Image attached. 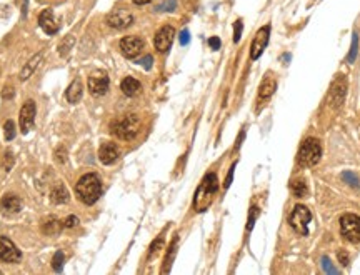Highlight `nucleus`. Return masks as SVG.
<instances>
[{"mask_svg": "<svg viewBox=\"0 0 360 275\" xmlns=\"http://www.w3.org/2000/svg\"><path fill=\"white\" fill-rule=\"evenodd\" d=\"M75 194L80 202L85 205H94L102 195V182L95 173H85L78 178L75 185Z\"/></svg>", "mask_w": 360, "mask_h": 275, "instance_id": "obj_1", "label": "nucleus"}, {"mask_svg": "<svg viewBox=\"0 0 360 275\" xmlns=\"http://www.w3.org/2000/svg\"><path fill=\"white\" fill-rule=\"evenodd\" d=\"M218 190V178L215 173H207L204 177V180L200 182L199 189L195 192V199H194V207L197 212H204L209 208V205L212 204V200L215 197Z\"/></svg>", "mask_w": 360, "mask_h": 275, "instance_id": "obj_2", "label": "nucleus"}, {"mask_svg": "<svg viewBox=\"0 0 360 275\" xmlns=\"http://www.w3.org/2000/svg\"><path fill=\"white\" fill-rule=\"evenodd\" d=\"M320 157H322V147H320V142L317 138H307V140L302 143L300 150H298L297 155V162L300 167H312V165L319 164Z\"/></svg>", "mask_w": 360, "mask_h": 275, "instance_id": "obj_3", "label": "nucleus"}, {"mask_svg": "<svg viewBox=\"0 0 360 275\" xmlns=\"http://www.w3.org/2000/svg\"><path fill=\"white\" fill-rule=\"evenodd\" d=\"M140 120L137 115H125L124 119L112 124V134L120 140H132L139 134Z\"/></svg>", "mask_w": 360, "mask_h": 275, "instance_id": "obj_4", "label": "nucleus"}, {"mask_svg": "<svg viewBox=\"0 0 360 275\" xmlns=\"http://www.w3.org/2000/svg\"><path fill=\"white\" fill-rule=\"evenodd\" d=\"M340 234L352 243L360 242V217L355 213H345L340 219Z\"/></svg>", "mask_w": 360, "mask_h": 275, "instance_id": "obj_5", "label": "nucleus"}, {"mask_svg": "<svg viewBox=\"0 0 360 275\" xmlns=\"http://www.w3.org/2000/svg\"><path fill=\"white\" fill-rule=\"evenodd\" d=\"M310 220H312V213L305 205H295L290 213V217H288V224H290L292 229H295L300 235L309 234Z\"/></svg>", "mask_w": 360, "mask_h": 275, "instance_id": "obj_6", "label": "nucleus"}, {"mask_svg": "<svg viewBox=\"0 0 360 275\" xmlns=\"http://www.w3.org/2000/svg\"><path fill=\"white\" fill-rule=\"evenodd\" d=\"M269 38H270V25H263V27L257 30L255 37L252 40V45H250V59L257 60L263 54L265 47L269 45Z\"/></svg>", "mask_w": 360, "mask_h": 275, "instance_id": "obj_7", "label": "nucleus"}, {"mask_svg": "<svg viewBox=\"0 0 360 275\" xmlns=\"http://www.w3.org/2000/svg\"><path fill=\"white\" fill-rule=\"evenodd\" d=\"M107 24L112 29L124 30L134 24V15L129 10H125V8H117V10H112L107 15Z\"/></svg>", "mask_w": 360, "mask_h": 275, "instance_id": "obj_8", "label": "nucleus"}, {"mask_svg": "<svg viewBox=\"0 0 360 275\" xmlns=\"http://www.w3.org/2000/svg\"><path fill=\"white\" fill-rule=\"evenodd\" d=\"M144 45H145V42H144L140 37L129 35L120 40V52H122V55L127 57V59H135V57L144 50Z\"/></svg>", "mask_w": 360, "mask_h": 275, "instance_id": "obj_9", "label": "nucleus"}, {"mask_svg": "<svg viewBox=\"0 0 360 275\" xmlns=\"http://www.w3.org/2000/svg\"><path fill=\"white\" fill-rule=\"evenodd\" d=\"M22 254L15 247V243L7 237H0V260L7 264H17L20 262Z\"/></svg>", "mask_w": 360, "mask_h": 275, "instance_id": "obj_10", "label": "nucleus"}, {"mask_svg": "<svg viewBox=\"0 0 360 275\" xmlns=\"http://www.w3.org/2000/svg\"><path fill=\"white\" fill-rule=\"evenodd\" d=\"M174 37H175V29L172 25H164L162 29H159L155 37H153V45H155V49L159 52H167L172 47Z\"/></svg>", "mask_w": 360, "mask_h": 275, "instance_id": "obj_11", "label": "nucleus"}, {"mask_svg": "<svg viewBox=\"0 0 360 275\" xmlns=\"http://www.w3.org/2000/svg\"><path fill=\"white\" fill-rule=\"evenodd\" d=\"M108 77L104 72H95L89 77V90L94 97H102L108 92Z\"/></svg>", "mask_w": 360, "mask_h": 275, "instance_id": "obj_12", "label": "nucleus"}, {"mask_svg": "<svg viewBox=\"0 0 360 275\" xmlns=\"http://www.w3.org/2000/svg\"><path fill=\"white\" fill-rule=\"evenodd\" d=\"M35 122V102L27 100L20 108V130L22 134H29Z\"/></svg>", "mask_w": 360, "mask_h": 275, "instance_id": "obj_13", "label": "nucleus"}, {"mask_svg": "<svg viewBox=\"0 0 360 275\" xmlns=\"http://www.w3.org/2000/svg\"><path fill=\"white\" fill-rule=\"evenodd\" d=\"M38 25H40V29L47 34V35H55L60 29L59 19H57L54 10H50V8L42 10L40 17H38Z\"/></svg>", "mask_w": 360, "mask_h": 275, "instance_id": "obj_14", "label": "nucleus"}, {"mask_svg": "<svg viewBox=\"0 0 360 275\" xmlns=\"http://www.w3.org/2000/svg\"><path fill=\"white\" fill-rule=\"evenodd\" d=\"M118 155H120V152H118V148H117L115 143H112V142H105L99 148V160L104 165L115 164L117 159H118Z\"/></svg>", "mask_w": 360, "mask_h": 275, "instance_id": "obj_15", "label": "nucleus"}, {"mask_svg": "<svg viewBox=\"0 0 360 275\" xmlns=\"http://www.w3.org/2000/svg\"><path fill=\"white\" fill-rule=\"evenodd\" d=\"M22 208V200L14 194H5L0 200V210L3 213H19Z\"/></svg>", "mask_w": 360, "mask_h": 275, "instance_id": "obj_16", "label": "nucleus"}, {"mask_svg": "<svg viewBox=\"0 0 360 275\" xmlns=\"http://www.w3.org/2000/svg\"><path fill=\"white\" fill-rule=\"evenodd\" d=\"M275 89H277V82L275 78L270 75H267L263 78V82L260 84V89H258V102H263V100H269L272 95H274Z\"/></svg>", "mask_w": 360, "mask_h": 275, "instance_id": "obj_17", "label": "nucleus"}, {"mask_svg": "<svg viewBox=\"0 0 360 275\" xmlns=\"http://www.w3.org/2000/svg\"><path fill=\"white\" fill-rule=\"evenodd\" d=\"M345 90H347V85H345L344 78H340L339 82H335V85L332 87V92H330V100H332L333 107H340L342 103H344Z\"/></svg>", "mask_w": 360, "mask_h": 275, "instance_id": "obj_18", "label": "nucleus"}, {"mask_svg": "<svg viewBox=\"0 0 360 275\" xmlns=\"http://www.w3.org/2000/svg\"><path fill=\"white\" fill-rule=\"evenodd\" d=\"M82 95H83V85L77 78V80H73L72 84L67 87V90H65V99H67L69 103H77L78 100L82 99Z\"/></svg>", "mask_w": 360, "mask_h": 275, "instance_id": "obj_19", "label": "nucleus"}, {"mask_svg": "<svg viewBox=\"0 0 360 275\" xmlns=\"http://www.w3.org/2000/svg\"><path fill=\"white\" fill-rule=\"evenodd\" d=\"M120 89L127 95V97H134V95H137L139 92H140L142 85H140V82L137 80V78L125 77L124 80H122V84H120Z\"/></svg>", "mask_w": 360, "mask_h": 275, "instance_id": "obj_20", "label": "nucleus"}, {"mask_svg": "<svg viewBox=\"0 0 360 275\" xmlns=\"http://www.w3.org/2000/svg\"><path fill=\"white\" fill-rule=\"evenodd\" d=\"M69 199H70L69 190L65 189L62 183H57V185H55L54 189H52V192H50V200H52V202H54V204H57V205L67 204V202H69Z\"/></svg>", "mask_w": 360, "mask_h": 275, "instance_id": "obj_21", "label": "nucleus"}, {"mask_svg": "<svg viewBox=\"0 0 360 275\" xmlns=\"http://www.w3.org/2000/svg\"><path fill=\"white\" fill-rule=\"evenodd\" d=\"M40 62H42V54L34 55L32 59H30L29 62L24 65V69H22V72H20V75H19L20 80H22V82L27 80V78L35 72V69L38 67V64H40Z\"/></svg>", "mask_w": 360, "mask_h": 275, "instance_id": "obj_22", "label": "nucleus"}, {"mask_svg": "<svg viewBox=\"0 0 360 275\" xmlns=\"http://www.w3.org/2000/svg\"><path fill=\"white\" fill-rule=\"evenodd\" d=\"M62 227H64V222H59L57 219H54V217H50V219L42 225V232L45 235H57V234H60Z\"/></svg>", "mask_w": 360, "mask_h": 275, "instance_id": "obj_23", "label": "nucleus"}, {"mask_svg": "<svg viewBox=\"0 0 360 275\" xmlns=\"http://www.w3.org/2000/svg\"><path fill=\"white\" fill-rule=\"evenodd\" d=\"M290 189H292V194L295 195L297 199H304V197H307V194H309V187H307V183L304 180H293Z\"/></svg>", "mask_w": 360, "mask_h": 275, "instance_id": "obj_24", "label": "nucleus"}, {"mask_svg": "<svg viewBox=\"0 0 360 275\" xmlns=\"http://www.w3.org/2000/svg\"><path fill=\"white\" fill-rule=\"evenodd\" d=\"M177 242H179V239L175 237L174 242H172V245H170V248H169V252H167L165 267H164V270H162V272H169V270H170V265H172V260H174V257H175V252H177Z\"/></svg>", "mask_w": 360, "mask_h": 275, "instance_id": "obj_25", "label": "nucleus"}, {"mask_svg": "<svg viewBox=\"0 0 360 275\" xmlns=\"http://www.w3.org/2000/svg\"><path fill=\"white\" fill-rule=\"evenodd\" d=\"M64 260H65L64 252H62V250H57L55 254H54V259H52V267H54L55 272H62V269H64Z\"/></svg>", "mask_w": 360, "mask_h": 275, "instance_id": "obj_26", "label": "nucleus"}, {"mask_svg": "<svg viewBox=\"0 0 360 275\" xmlns=\"http://www.w3.org/2000/svg\"><path fill=\"white\" fill-rule=\"evenodd\" d=\"M3 134H5V140L10 142L15 138V124L14 120H7L5 124H3Z\"/></svg>", "mask_w": 360, "mask_h": 275, "instance_id": "obj_27", "label": "nucleus"}, {"mask_svg": "<svg viewBox=\"0 0 360 275\" xmlns=\"http://www.w3.org/2000/svg\"><path fill=\"white\" fill-rule=\"evenodd\" d=\"M175 7H177V0H165V2H162L160 5H157L155 10L157 12H174Z\"/></svg>", "mask_w": 360, "mask_h": 275, "instance_id": "obj_28", "label": "nucleus"}, {"mask_svg": "<svg viewBox=\"0 0 360 275\" xmlns=\"http://www.w3.org/2000/svg\"><path fill=\"white\" fill-rule=\"evenodd\" d=\"M342 180L349 183L350 187H355V189H357V187L360 185L359 177L355 175V173H352V172H344V173H342Z\"/></svg>", "mask_w": 360, "mask_h": 275, "instance_id": "obj_29", "label": "nucleus"}, {"mask_svg": "<svg viewBox=\"0 0 360 275\" xmlns=\"http://www.w3.org/2000/svg\"><path fill=\"white\" fill-rule=\"evenodd\" d=\"M357 50H359V37L357 34H354V38H352V47H350V54L347 57V60H349V64H352L355 60V57H357Z\"/></svg>", "mask_w": 360, "mask_h": 275, "instance_id": "obj_30", "label": "nucleus"}, {"mask_svg": "<svg viewBox=\"0 0 360 275\" xmlns=\"http://www.w3.org/2000/svg\"><path fill=\"white\" fill-rule=\"evenodd\" d=\"M257 217H258V208L252 207V208H250V212H249V222H247V230H249V232L252 230V227H253V224H255Z\"/></svg>", "mask_w": 360, "mask_h": 275, "instance_id": "obj_31", "label": "nucleus"}, {"mask_svg": "<svg viewBox=\"0 0 360 275\" xmlns=\"http://www.w3.org/2000/svg\"><path fill=\"white\" fill-rule=\"evenodd\" d=\"M55 160H57V164H65V162H67V150H65L64 147H59L55 150Z\"/></svg>", "mask_w": 360, "mask_h": 275, "instance_id": "obj_32", "label": "nucleus"}, {"mask_svg": "<svg viewBox=\"0 0 360 275\" xmlns=\"http://www.w3.org/2000/svg\"><path fill=\"white\" fill-rule=\"evenodd\" d=\"M162 245H164V239H162V237H159L157 240H153V243L150 245V254H148V257L152 259V257L155 255L157 252H159L160 248H162Z\"/></svg>", "mask_w": 360, "mask_h": 275, "instance_id": "obj_33", "label": "nucleus"}, {"mask_svg": "<svg viewBox=\"0 0 360 275\" xmlns=\"http://www.w3.org/2000/svg\"><path fill=\"white\" fill-rule=\"evenodd\" d=\"M322 267H324V270H325L327 274H337V272H339L335 267H332V262H330L328 257H324V259H322Z\"/></svg>", "mask_w": 360, "mask_h": 275, "instance_id": "obj_34", "label": "nucleus"}, {"mask_svg": "<svg viewBox=\"0 0 360 275\" xmlns=\"http://www.w3.org/2000/svg\"><path fill=\"white\" fill-rule=\"evenodd\" d=\"M240 35H242V20H237L234 25V42L235 43L240 40Z\"/></svg>", "mask_w": 360, "mask_h": 275, "instance_id": "obj_35", "label": "nucleus"}, {"mask_svg": "<svg viewBox=\"0 0 360 275\" xmlns=\"http://www.w3.org/2000/svg\"><path fill=\"white\" fill-rule=\"evenodd\" d=\"M75 225H78V219L75 215H69L67 219L64 220V227L65 229H73Z\"/></svg>", "mask_w": 360, "mask_h": 275, "instance_id": "obj_36", "label": "nucleus"}, {"mask_svg": "<svg viewBox=\"0 0 360 275\" xmlns=\"http://www.w3.org/2000/svg\"><path fill=\"white\" fill-rule=\"evenodd\" d=\"M235 165H237V162L232 164V167H230V170H229V175H227L225 183H223V187H225V189H229L230 183H232V180H234V170H235Z\"/></svg>", "mask_w": 360, "mask_h": 275, "instance_id": "obj_37", "label": "nucleus"}, {"mask_svg": "<svg viewBox=\"0 0 360 275\" xmlns=\"http://www.w3.org/2000/svg\"><path fill=\"white\" fill-rule=\"evenodd\" d=\"M179 40H180L182 45H187V43L190 42V32H188V30H182V32H180Z\"/></svg>", "mask_w": 360, "mask_h": 275, "instance_id": "obj_38", "label": "nucleus"}, {"mask_svg": "<svg viewBox=\"0 0 360 275\" xmlns=\"http://www.w3.org/2000/svg\"><path fill=\"white\" fill-rule=\"evenodd\" d=\"M209 45H210V49L218 50V49H220V38H218V37H210Z\"/></svg>", "mask_w": 360, "mask_h": 275, "instance_id": "obj_39", "label": "nucleus"}, {"mask_svg": "<svg viewBox=\"0 0 360 275\" xmlns=\"http://www.w3.org/2000/svg\"><path fill=\"white\" fill-rule=\"evenodd\" d=\"M14 97V89H12V87H5V89H3V92H2V99L3 100H8V99H12Z\"/></svg>", "mask_w": 360, "mask_h": 275, "instance_id": "obj_40", "label": "nucleus"}, {"mask_svg": "<svg viewBox=\"0 0 360 275\" xmlns=\"http://www.w3.org/2000/svg\"><path fill=\"white\" fill-rule=\"evenodd\" d=\"M152 62H153V59H152V57L150 55H147L145 57V59H142V60H140V65H142V67H145L147 69V70H148V69H150L152 67Z\"/></svg>", "mask_w": 360, "mask_h": 275, "instance_id": "obj_41", "label": "nucleus"}, {"mask_svg": "<svg viewBox=\"0 0 360 275\" xmlns=\"http://www.w3.org/2000/svg\"><path fill=\"white\" fill-rule=\"evenodd\" d=\"M339 259L342 262V265H349V257H347V254H345L344 250L339 252Z\"/></svg>", "mask_w": 360, "mask_h": 275, "instance_id": "obj_42", "label": "nucleus"}, {"mask_svg": "<svg viewBox=\"0 0 360 275\" xmlns=\"http://www.w3.org/2000/svg\"><path fill=\"white\" fill-rule=\"evenodd\" d=\"M132 2H134L135 5H147V3H150L152 0H132Z\"/></svg>", "mask_w": 360, "mask_h": 275, "instance_id": "obj_43", "label": "nucleus"}]
</instances>
